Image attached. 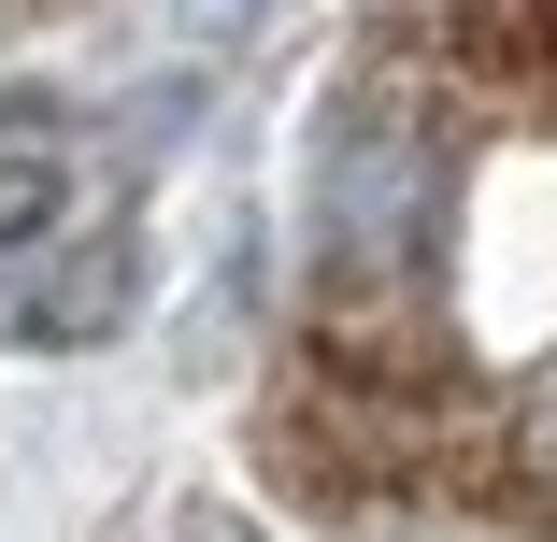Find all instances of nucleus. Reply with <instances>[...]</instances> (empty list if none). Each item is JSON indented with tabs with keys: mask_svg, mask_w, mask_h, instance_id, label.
I'll return each instance as SVG.
<instances>
[{
	"mask_svg": "<svg viewBox=\"0 0 557 542\" xmlns=\"http://www.w3.org/2000/svg\"><path fill=\"white\" fill-rule=\"evenodd\" d=\"M300 229H314V300L344 329H400L443 286V243H458V129L414 86H344L314 129Z\"/></svg>",
	"mask_w": 557,
	"mask_h": 542,
	"instance_id": "obj_1",
	"label": "nucleus"
},
{
	"mask_svg": "<svg viewBox=\"0 0 557 542\" xmlns=\"http://www.w3.org/2000/svg\"><path fill=\"white\" fill-rule=\"evenodd\" d=\"M100 214V157L72 115H0V257L15 243H58Z\"/></svg>",
	"mask_w": 557,
	"mask_h": 542,
	"instance_id": "obj_3",
	"label": "nucleus"
},
{
	"mask_svg": "<svg viewBox=\"0 0 557 542\" xmlns=\"http://www.w3.org/2000/svg\"><path fill=\"white\" fill-rule=\"evenodd\" d=\"M515 486H529V500L557 514V371H543V386L515 400Z\"/></svg>",
	"mask_w": 557,
	"mask_h": 542,
	"instance_id": "obj_4",
	"label": "nucleus"
},
{
	"mask_svg": "<svg viewBox=\"0 0 557 542\" xmlns=\"http://www.w3.org/2000/svg\"><path fill=\"white\" fill-rule=\"evenodd\" d=\"M129 286H144L129 214H86V229H58V243H15L0 257V343H100L129 314Z\"/></svg>",
	"mask_w": 557,
	"mask_h": 542,
	"instance_id": "obj_2",
	"label": "nucleus"
}]
</instances>
